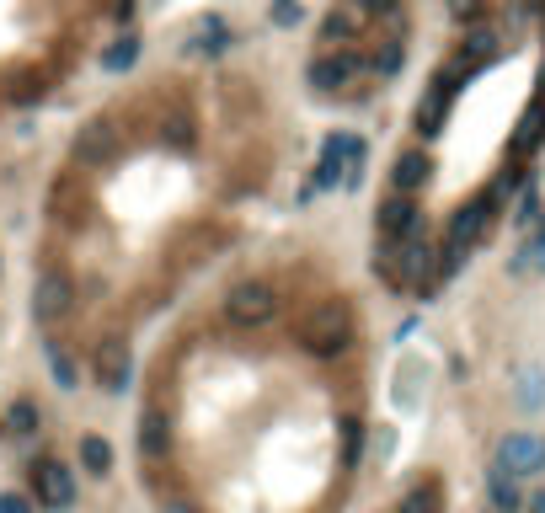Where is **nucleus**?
<instances>
[{
	"label": "nucleus",
	"instance_id": "19",
	"mask_svg": "<svg viewBox=\"0 0 545 513\" xmlns=\"http://www.w3.org/2000/svg\"><path fill=\"white\" fill-rule=\"evenodd\" d=\"M161 129H166V145L171 150H193V139H198V118L188 113V107H171V113H166V123H161Z\"/></svg>",
	"mask_w": 545,
	"mask_h": 513
},
{
	"label": "nucleus",
	"instance_id": "27",
	"mask_svg": "<svg viewBox=\"0 0 545 513\" xmlns=\"http://www.w3.org/2000/svg\"><path fill=\"white\" fill-rule=\"evenodd\" d=\"M529 257H535V262H540V268H545V236H540L535 246H529Z\"/></svg>",
	"mask_w": 545,
	"mask_h": 513
},
{
	"label": "nucleus",
	"instance_id": "6",
	"mask_svg": "<svg viewBox=\"0 0 545 513\" xmlns=\"http://www.w3.org/2000/svg\"><path fill=\"white\" fill-rule=\"evenodd\" d=\"M113 155H118V129H113V123H107V118L81 123V134H75V145H70V161L81 171H102Z\"/></svg>",
	"mask_w": 545,
	"mask_h": 513
},
{
	"label": "nucleus",
	"instance_id": "21",
	"mask_svg": "<svg viewBox=\"0 0 545 513\" xmlns=\"http://www.w3.org/2000/svg\"><path fill=\"white\" fill-rule=\"evenodd\" d=\"M49 214H54V220H75V214H81V209H75V177H59L49 188Z\"/></svg>",
	"mask_w": 545,
	"mask_h": 513
},
{
	"label": "nucleus",
	"instance_id": "28",
	"mask_svg": "<svg viewBox=\"0 0 545 513\" xmlns=\"http://www.w3.org/2000/svg\"><path fill=\"white\" fill-rule=\"evenodd\" d=\"M529 508H535V513H545V492H540V497H535V503H529Z\"/></svg>",
	"mask_w": 545,
	"mask_h": 513
},
{
	"label": "nucleus",
	"instance_id": "20",
	"mask_svg": "<svg viewBox=\"0 0 545 513\" xmlns=\"http://www.w3.org/2000/svg\"><path fill=\"white\" fill-rule=\"evenodd\" d=\"M102 65H107V75H123V70H134V65H139V38H134V33H118L113 43H107Z\"/></svg>",
	"mask_w": 545,
	"mask_h": 513
},
{
	"label": "nucleus",
	"instance_id": "23",
	"mask_svg": "<svg viewBox=\"0 0 545 513\" xmlns=\"http://www.w3.org/2000/svg\"><path fill=\"white\" fill-rule=\"evenodd\" d=\"M6 423H11V433H33L38 428V407H33V401H11V412H6Z\"/></svg>",
	"mask_w": 545,
	"mask_h": 513
},
{
	"label": "nucleus",
	"instance_id": "25",
	"mask_svg": "<svg viewBox=\"0 0 545 513\" xmlns=\"http://www.w3.org/2000/svg\"><path fill=\"white\" fill-rule=\"evenodd\" d=\"M407 513H439V492H433V487L412 492V497H407Z\"/></svg>",
	"mask_w": 545,
	"mask_h": 513
},
{
	"label": "nucleus",
	"instance_id": "15",
	"mask_svg": "<svg viewBox=\"0 0 545 513\" xmlns=\"http://www.w3.org/2000/svg\"><path fill=\"white\" fill-rule=\"evenodd\" d=\"M449 102H455V97H449L444 86H428L423 102H417V129H423V134H439L444 118H449Z\"/></svg>",
	"mask_w": 545,
	"mask_h": 513
},
{
	"label": "nucleus",
	"instance_id": "26",
	"mask_svg": "<svg viewBox=\"0 0 545 513\" xmlns=\"http://www.w3.org/2000/svg\"><path fill=\"white\" fill-rule=\"evenodd\" d=\"M161 513H204V508L188 503V497H171V503H161Z\"/></svg>",
	"mask_w": 545,
	"mask_h": 513
},
{
	"label": "nucleus",
	"instance_id": "8",
	"mask_svg": "<svg viewBox=\"0 0 545 513\" xmlns=\"http://www.w3.org/2000/svg\"><path fill=\"white\" fill-rule=\"evenodd\" d=\"M364 161V139L353 134H332L321 145V161H316V188H337L342 177H348V166Z\"/></svg>",
	"mask_w": 545,
	"mask_h": 513
},
{
	"label": "nucleus",
	"instance_id": "16",
	"mask_svg": "<svg viewBox=\"0 0 545 513\" xmlns=\"http://www.w3.org/2000/svg\"><path fill=\"white\" fill-rule=\"evenodd\" d=\"M43 359H49L59 391H75V385H81V364L70 359V348H65V342H54V337H49V342H43Z\"/></svg>",
	"mask_w": 545,
	"mask_h": 513
},
{
	"label": "nucleus",
	"instance_id": "2",
	"mask_svg": "<svg viewBox=\"0 0 545 513\" xmlns=\"http://www.w3.org/2000/svg\"><path fill=\"white\" fill-rule=\"evenodd\" d=\"M278 316V289L262 284V278H246L225 294V321L236 326V332H262Z\"/></svg>",
	"mask_w": 545,
	"mask_h": 513
},
{
	"label": "nucleus",
	"instance_id": "13",
	"mask_svg": "<svg viewBox=\"0 0 545 513\" xmlns=\"http://www.w3.org/2000/svg\"><path fill=\"white\" fill-rule=\"evenodd\" d=\"M540 145H545V97H535V102L524 107L519 129H513V139H508V150L519 155V161H524V155H535Z\"/></svg>",
	"mask_w": 545,
	"mask_h": 513
},
{
	"label": "nucleus",
	"instance_id": "7",
	"mask_svg": "<svg viewBox=\"0 0 545 513\" xmlns=\"http://www.w3.org/2000/svg\"><path fill=\"white\" fill-rule=\"evenodd\" d=\"M375 230L385 241H412V236H423V209H417V198L412 193H391L385 204L375 209Z\"/></svg>",
	"mask_w": 545,
	"mask_h": 513
},
{
	"label": "nucleus",
	"instance_id": "10",
	"mask_svg": "<svg viewBox=\"0 0 545 513\" xmlns=\"http://www.w3.org/2000/svg\"><path fill=\"white\" fill-rule=\"evenodd\" d=\"M492 209H497V204H492V193H487V198H476V204H465L455 220H449V241H444V246H460V252H471V246L487 236Z\"/></svg>",
	"mask_w": 545,
	"mask_h": 513
},
{
	"label": "nucleus",
	"instance_id": "14",
	"mask_svg": "<svg viewBox=\"0 0 545 513\" xmlns=\"http://www.w3.org/2000/svg\"><path fill=\"white\" fill-rule=\"evenodd\" d=\"M428 177H433L428 150H401V155H396V166H391V188H396V193H417V188H428Z\"/></svg>",
	"mask_w": 545,
	"mask_h": 513
},
{
	"label": "nucleus",
	"instance_id": "11",
	"mask_svg": "<svg viewBox=\"0 0 545 513\" xmlns=\"http://www.w3.org/2000/svg\"><path fill=\"white\" fill-rule=\"evenodd\" d=\"M497 465H508L513 476H535L545 465V439H535V433H508L497 444Z\"/></svg>",
	"mask_w": 545,
	"mask_h": 513
},
{
	"label": "nucleus",
	"instance_id": "9",
	"mask_svg": "<svg viewBox=\"0 0 545 513\" xmlns=\"http://www.w3.org/2000/svg\"><path fill=\"white\" fill-rule=\"evenodd\" d=\"M358 70H364V59H358L353 49H337L332 43V49H321L316 59H310V86L316 91H342Z\"/></svg>",
	"mask_w": 545,
	"mask_h": 513
},
{
	"label": "nucleus",
	"instance_id": "4",
	"mask_svg": "<svg viewBox=\"0 0 545 513\" xmlns=\"http://www.w3.org/2000/svg\"><path fill=\"white\" fill-rule=\"evenodd\" d=\"M91 375H97V385H102L107 396H123V391H129V380H134V353H129V342H123V337H102L97 353H91Z\"/></svg>",
	"mask_w": 545,
	"mask_h": 513
},
{
	"label": "nucleus",
	"instance_id": "18",
	"mask_svg": "<svg viewBox=\"0 0 545 513\" xmlns=\"http://www.w3.org/2000/svg\"><path fill=\"white\" fill-rule=\"evenodd\" d=\"M487 492H492L497 513H519V481H513L508 465H492V471H487Z\"/></svg>",
	"mask_w": 545,
	"mask_h": 513
},
{
	"label": "nucleus",
	"instance_id": "22",
	"mask_svg": "<svg viewBox=\"0 0 545 513\" xmlns=\"http://www.w3.org/2000/svg\"><path fill=\"white\" fill-rule=\"evenodd\" d=\"M358 449H364V423H358V417H342V471L358 465Z\"/></svg>",
	"mask_w": 545,
	"mask_h": 513
},
{
	"label": "nucleus",
	"instance_id": "5",
	"mask_svg": "<svg viewBox=\"0 0 545 513\" xmlns=\"http://www.w3.org/2000/svg\"><path fill=\"white\" fill-rule=\"evenodd\" d=\"M27 487H33V503H43V508H70L75 503V471L59 460L27 465Z\"/></svg>",
	"mask_w": 545,
	"mask_h": 513
},
{
	"label": "nucleus",
	"instance_id": "24",
	"mask_svg": "<svg viewBox=\"0 0 545 513\" xmlns=\"http://www.w3.org/2000/svg\"><path fill=\"white\" fill-rule=\"evenodd\" d=\"M0 513H38V503L27 492H0Z\"/></svg>",
	"mask_w": 545,
	"mask_h": 513
},
{
	"label": "nucleus",
	"instance_id": "1",
	"mask_svg": "<svg viewBox=\"0 0 545 513\" xmlns=\"http://www.w3.org/2000/svg\"><path fill=\"white\" fill-rule=\"evenodd\" d=\"M348 342H353V310H348V300H321L305 316V326H300V348L310 353V359H337Z\"/></svg>",
	"mask_w": 545,
	"mask_h": 513
},
{
	"label": "nucleus",
	"instance_id": "12",
	"mask_svg": "<svg viewBox=\"0 0 545 513\" xmlns=\"http://www.w3.org/2000/svg\"><path fill=\"white\" fill-rule=\"evenodd\" d=\"M171 417L161 407H145V417H139V455L145 460H166L171 455Z\"/></svg>",
	"mask_w": 545,
	"mask_h": 513
},
{
	"label": "nucleus",
	"instance_id": "3",
	"mask_svg": "<svg viewBox=\"0 0 545 513\" xmlns=\"http://www.w3.org/2000/svg\"><path fill=\"white\" fill-rule=\"evenodd\" d=\"M70 310H75V278L65 268H43L33 278V316H38V326L65 321Z\"/></svg>",
	"mask_w": 545,
	"mask_h": 513
},
{
	"label": "nucleus",
	"instance_id": "17",
	"mask_svg": "<svg viewBox=\"0 0 545 513\" xmlns=\"http://www.w3.org/2000/svg\"><path fill=\"white\" fill-rule=\"evenodd\" d=\"M75 455H81V471H91V476H107V471H113V444H107L102 433H81Z\"/></svg>",
	"mask_w": 545,
	"mask_h": 513
}]
</instances>
